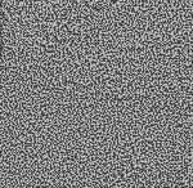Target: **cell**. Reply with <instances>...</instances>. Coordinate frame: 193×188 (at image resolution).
Wrapping results in <instances>:
<instances>
[{
    "mask_svg": "<svg viewBox=\"0 0 193 188\" xmlns=\"http://www.w3.org/2000/svg\"><path fill=\"white\" fill-rule=\"evenodd\" d=\"M81 3L91 10L102 12L109 9L116 3V0H81Z\"/></svg>",
    "mask_w": 193,
    "mask_h": 188,
    "instance_id": "cell-1",
    "label": "cell"
}]
</instances>
